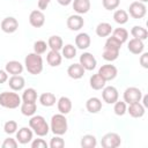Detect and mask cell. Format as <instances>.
I'll return each instance as SVG.
<instances>
[{
    "mask_svg": "<svg viewBox=\"0 0 148 148\" xmlns=\"http://www.w3.org/2000/svg\"><path fill=\"white\" fill-rule=\"evenodd\" d=\"M24 66L28 73L31 75H38L43 71V58L40 54L35 52L29 53L24 59Z\"/></svg>",
    "mask_w": 148,
    "mask_h": 148,
    "instance_id": "1",
    "label": "cell"
},
{
    "mask_svg": "<svg viewBox=\"0 0 148 148\" xmlns=\"http://www.w3.org/2000/svg\"><path fill=\"white\" fill-rule=\"evenodd\" d=\"M29 127L32 130V132L38 136H46L50 132V125L46 123L45 118L43 116H31L29 120Z\"/></svg>",
    "mask_w": 148,
    "mask_h": 148,
    "instance_id": "2",
    "label": "cell"
},
{
    "mask_svg": "<svg viewBox=\"0 0 148 148\" xmlns=\"http://www.w3.org/2000/svg\"><path fill=\"white\" fill-rule=\"evenodd\" d=\"M67 130H68V124L65 114L60 112L57 114H53L50 123V131L54 135H64L67 132Z\"/></svg>",
    "mask_w": 148,
    "mask_h": 148,
    "instance_id": "3",
    "label": "cell"
},
{
    "mask_svg": "<svg viewBox=\"0 0 148 148\" xmlns=\"http://www.w3.org/2000/svg\"><path fill=\"white\" fill-rule=\"evenodd\" d=\"M22 99L18 94L13 91H3L0 94V106L6 109H16L21 105Z\"/></svg>",
    "mask_w": 148,
    "mask_h": 148,
    "instance_id": "4",
    "label": "cell"
},
{
    "mask_svg": "<svg viewBox=\"0 0 148 148\" xmlns=\"http://www.w3.org/2000/svg\"><path fill=\"white\" fill-rule=\"evenodd\" d=\"M101 145L103 148H117L121 145V138L118 133L109 132L103 135L101 140Z\"/></svg>",
    "mask_w": 148,
    "mask_h": 148,
    "instance_id": "5",
    "label": "cell"
},
{
    "mask_svg": "<svg viewBox=\"0 0 148 148\" xmlns=\"http://www.w3.org/2000/svg\"><path fill=\"white\" fill-rule=\"evenodd\" d=\"M124 102L126 104H131L134 102H141L142 98V91L136 87H128L124 91Z\"/></svg>",
    "mask_w": 148,
    "mask_h": 148,
    "instance_id": "6",
    "label": "cell"
},
{
    "mask_svg": "<svg viewBox=\"0 0 148 148\" xmlns=\"http://www.w3.org/2000/svg\"><path fill=\"white\" fill-rule=\"evenodd\" d=\"M128 13L133 18H142L147 14V7L143 2L140 1H133L128 7Z\"/></svg>",
    "mask_w": 148,
    "mask_h": 148,
    "instance_id": "7",
    "label": "cell"
},
{
    "mask_svg": "<svg viewBox=\"0 0 148 148\" xmlns=\"http://www.w3.org/2000/svg\"><path fill=\"white\" fill-rule=\"evenodd\" d=\"M102 98L106 104H113L119 98V92L116 87L113 86H106L102 90Z\"/></svg>",
    "mask_w": 148,
    "mask_h": 148,
    "instance_id": "8",
    "label": "cell"
},
{
    "mask_svg": "<svg viewBox=\"0 0 148 148\" xmlns=\"http://www.w3.org/2000/svg\"><path fill=\"white\" fill-rule=\"evenodd\" d=\"M105 81H112L113 79H116V76L118 75V69L114 65L111 64H106L99 67L98 72H97Z\"/></svg>",
    "mask_w": 148,
    "mask_h": 148,
    "instance_id": "9",
    "label": "cell"
},
{
    "mask_svg": "<svg viewBox=\"0 0 148 148\" xmlns=\"http://www.w3.org/2000/svg\"><path fill=\"white\" fill-rule=\"evenodd\" d=\"M86 71H92L96 68L97 60L90 52H83L80 56V62H79Z\"/></svg>",
    "mask_w": 148,
    "mask_h": 148,
    "instance_id": "10",
    "label": "cell"
},
{
    "mask_svg": "<svg viewBox=\"0 0 148 148\" xmlns=\"http://www.w3.org/2000/svg\"><path fill=\"white\" fill-rule=\"evenodd\" d=\"M1 30L6 34H13L18 28V21L13 16H7L1 21Z\"/></svg>",
    "mask_w": 148,
    "mask_h": 148,
    "instance_id": "11",
    "label": "cell"
},
{
    "mask_svg": "<svg viewBox=\"0 0 148 148\" xmlns=\"http://www.w3.org/2000/svg\"><path fill=\"white\" fill-rule=\"evenodd\" d=\"M34 132L30 127H21L18 131H16V140L21 145H27L31 142Z\"/></svg>",
    "mask_w": 148,
    "mask_h": 148,
    "instance_id": "12",
    "label": "cell"
},
{
    "mask_svg": "<svg viewBox=\"0 0 148 148\" xmlns=\"http://www.w3.org/2000/svg\"><path fill=\"white\" fill-rule=\"evenodd\" d=\"M29 23L34 27V28H40L44 25L45 23V15L42 10L39 9H35L30 13L29 15Z\"/></svg>",
    "mask_w": 148,
    "mask_h": 148,
    "instance_id": "13",
    "label": "cell"
},
{
    "mask_svg": "<svg viewBox=\"0 0 148 148\" xmlns=\"http://www.w3.org/2000/svg\"><path fill=\"white\" fill-rule=\"evenodd\" d=\"M66 24H67V28H68L69 30H72V31H77V30H80L81 28H83V25H84V20H83V17H82L81 15H79V14L71 15V16H68V18H67Z\"/></svg>",
    "mask_w": 148,
    "mask_h": 148,
    "instance_id": "14",
    "label": "cell"
},
{
    "mask_svg": "<svg viewBox=\"0 0 148 148\" xmlns=\"http://www.w3.org/2000/svg\"><path fill=\"white\" fill-rule=\"evenodd\" d=\"M126 112H128L130 116L133 117V118H141L146 113V108L140 102H134V103L128 104V108H127Z\"/></svg>",
    "mask_w": 148,
    "mask_h": 148,
    "instance_id": "15",
    "label": "cell"
},
{
    "mask_svg": "<svg viewBox=\"0 0 148 148\" xmlns=\"http://www.w3.org/2000/svg\"><path fill=\"white\" fill-rule=\"evenodd\" d=\"M73 9L76 14H87L90 10V0H73Z\"/></svg>",
    "mask_w": 148,
    "mask_h": 148,
    "instance_id": "16",
    "label": "cell"
},
{
    "mask_svg": "<svg viewBox=\"0 0 148 148\" xmlns=\"http://www.w3.org/2000/svg\"><path fill=\"white\" fill-rule=\"evenodd\" d=\"M91 44L90 36L87 32H80L75 37V46L80 50H87Z\"/></svg>",
    "mask_w": 148,
    "mask_h": 148,
    "instance_id": "17",
    "label": "cell"
},
{
    "mask_svg": "<svg viewBox=\"0 0 148 148\" xmlns=\"http://www.w3.org/2000/svg\"><path fill=\"white\" fill-rule=\"evenodd\" d=\"M8 86L14 91H20L25 86V80L22 75H12L10 79H8Z\"/></svg>",
    "mask_w": 148,
    "mask_h": 148,
    "instance_id": "18",
    "label": "cell"
},
{
    "mask_svg": "<svg viewBox=\"0 0 148 148\" xmlns=\"http://www.w3.org/2000/svg\"><path fill=\"white\" fill-rule=\"evenodd\" d=\"M23 69H24L23 65L17 60L8 61L6 64V67H5V71L10 75H20V74H22Z\"/></svg>",
    "mask_w": 148,
    "mask_h": 148,
    "instance_id": "19",
    "label": "cell"
},
{
    "mask_svg": "<svg viewBox=\"0 0 148 148\" xmlns=\"http://www.w3.org/2000/svg\"><path fill=\"white\" fill-rule=\"evenodd\" d=\"M84 72L86 69L80 65V64H72L68 66L67 68V74L71 79H74V80H79L81 79L83 75H84Z\"/></svg>",
    "mask_w": 148,
    "mask_h": 148,
    "instance_id": "20",
    "label": "cell"
},
{
    "mask_svg": "<svg viewBox=\"0 0 148 148\" xmlns=\"http://www.w3.org/2000/svg\"><path fill=\"white\" fill-rule=\"evenodd\" d=\"M72 101H71V98H68V97H66V96H61L58 101H57V108H58V111L60 112V113H62V114H67V113H69L71 112V110H72Z\"/></svg>",
    "mask_w": 148,
    "mask_h": 148,
    "instance_id": "21",
    "label": "cell"
},
{
    "mask_svg": "<svg viewBox=\"0 0 148 148\" xmlns=\"http://www.w3.org/2000/svg\"><path fill=\"white\" fill-rule=\"evenodd\" d=\"M127 49L133 54H141L145 50L143 40H140L138 38H132V39H130V42L127 44Z\"/></svg>",
    "mask_w": 148,
    "mask_h": 148,
    "instance_id": "22",
    "label": "cell"
},
{
    "mask_svg": "<svg viewBox=\"0 0 148 148\" xmlns=\"http://www.w3.org/2000/svg\"><path fill=\"white\" fill-rule=\"evenodd\" d=\"M86 109L90 113H97L102 110V101L98 97H90L86 102Z\"/></svg>",
    "mask_w": 148,
    "mask_h": 148,
    "instance_id": "23",
    "label": "cell"
},
{
    "mask_svg": "<svg viewBox=\"0 0 148 148\" xmlns=\"http://www.w3.org/2000/svg\"><path fill=\"white\" fill-rule=\"evenodd\" d=\"M46 61L51 67H58L62 61V56L60 54L59 51L50 50L46 56Z\"/></svg>",
    "mask_w": 148,
    "mask_h": 148,
    "instance_id": "24",
    "label": "cell"
},
{
    "mask_svg": "<svg viewBox=\"0 0 148 148\" xmlns=\"http://www.w3.org/2000/svg\"><path fill=\"white\" fill-rule=\"evenodd\" d=\"M112 25L108 22H101L96 27V35L98 37H108L112 32Z\"/></svg>",
    "mask_w": 148,
    "mask_h": 148,
    "instance_id": "25",
    "label": "cell"
},
{
    "mask_svg": "<svg viewBox=\"0 0 148 148\" xmlns=\"http://www.w3.org/2000/svg\"><path fill=\"white\" fill-rule=\"evenodd\" d=\"M89 83H90V87H91L94 90H102V89L105 87L106 81L97 73V74H94V75L90 76Z\"/></svg>",
    "mask_w": 148,
    "mask_h": 148,
    "instance_id": "26",
    "label": "cell"
},
{
    "mask_svg": "<svg viewBox=\"0 0 148 148\" xmlns=\"http://www.w3.org/2000/svg\"><path fill=\"white\" fill-rule=\"evenodd\" d=\"M47 46L53 50V51H61L62 46H64V42H62V38L60 36H57V35H53V36H50V38L47 39Z\"/></svg>",
    "mask_w": 148,
    "mask_h": 148,
    "instance_id": "27",
    "label": "cell"
},
{
    "mask_svg": "<svg viewBox=\"0 0 148 148\" xmlns=\"http://www.w3.org/2000/svg\"><path fill=\"white\" fill-rule=\"evenodd\" d=\"M57 102V98H56V95L52 94V92H43L40 96H39V103L43 105V106H46V108H50V106H53Z\"/></svg>",
    "mask_w": 148,
    "mask_h": 148,
    "instance_id": "28",
    "label": "cell"
},
{
    "mask_svg": "<svg viewBox=\"0 0 148 148\" xmlns=\"http://www.w3.org/2000/svg\"><path fill=\"white\" fill-rule=\"evenodd\" d=\"M131 35L133 36V38H138L140 40H146L148 38V31L146 28L141 27V25H134L131 29Z\"/></svg>",
    "mask_w": 148,
    "mask_h": 148,
    "instance_id": "29",
    "label": "cell"
},
{
    "mask_svg": "<svg viewBox=\"0 0 148 148\" xmlns=\"http://www.w3.org/2000/svg\"><path fill=\"white\" fill-rule=\"evenodd\" d=\"M37 105L36 103H29V102H22L21 103V113L27 117H31L36 113Z\"/></svg>",
    "mask_w": 148,
    "mask_h": 148,
    "instance_id": "30",
    "label": "cell"
},
{
    "mask_svg": "<svg viewBox=\"0 0 148 148\" xmlns=\"http://www.w3.org/2000/svg\"><path fill=\"white\" fill-rule=\"evenodd\" d=\"M80 145L82 148H95L97 145V139L92 134H86L81 138Z\"/></svg>",
    "mask_w": 148,
    "mask_h": 148,
    "instance_id": "31",
    "label": "cell"
},
{
    "mask_svg": "<svg viewBox=\"0 0 148 148\" xmlns=\"http://www.w3.org/2000/svg\"><path fill=\"white\" fill-rule=\"evenodd\" d=\"M22 102H29V103H36L37 101V91L35 88H27L24 89L22 97Z\"/></svg>",
    "mask_w": 148,
    "mask_h": 148,
    "instance_id": "32",
    "label": "cell"
},
{
    "mask_svg": "<svg viewBox=\"0 0 148 148\" xmlns=\"http://www.w3.org/2000/svg\"><path fill=\"white\" fill-rule=\"evenodd\" d=\"M119 51L120 50H114V49H110V47H103L102 57H103L104 60L111 62V61H114L119 57Z\"/></svg>",
    "mask_w": 148,
    "mask_h": 148,
    "instance_id": "33",
    "label": "cell"
},
{
    "mask_svg": "<svg viewBox=\"0 0 148 148\" xmlns=\"http://www.w3.org/2000/svg\"><path fill=\"white\" fill-rule=\"evenodd\" d=\"M113 20L116 23L118 24H125L127 23L128 21V13L124 9H117L114 13H113Z\"/></svg>",
    "mask_w": 148,
    "mask_h": 148,
    "instance_id": "34",
    "label": "cell"
},
{
    "mask_svg": "<svg viewBox=\"0 0 148 148\" xmlns=\"http://www.w3.org/2000/svg\"><path fill=\"white\" fill-rule=\"evenodd\" d=\"M112 36L123 44L128 39V31L125 28H116L114 30H112Z\"/></svg>",
    "mask_w": 148,
    "mask_h": 148,
    "instance_id": "35",
    "label": "cell"
},
{
    "mask_svg": "<svg viewBox=\"0 0 148 148\" xmlns=\"http://www.w3.org/2000/svg\"><path fill=\"white\" fill-rule=\"evenodd\" d=\"M61 56L65 57V59H73L76 56V47L73 44H66L61 49Z\"/></svg>",
    "mask_w": 148,
    "mask_h": 148,
    "instance_id": "36",
    "label": "cell"
},
{
    "mask_svg": "<svg viewBox=\"0 0 148 148\" xmlns=\"http://www.w3.org/2000/svg\"><path fill=\"white\" fill-rule=\"evenodd\" d=\"M113 112L117 114V116H124L127 111V106H126V103L124 101H117L113 103Z\"/></svg>",
    "mask_w": 148,
    "mask_h": 148,
    "instance_id": "37",
    "label": "cell"
},
{
    "mask_svg": "<svg viewBox=\"0 0 148 148\" xmlns=\"http://www.w3.org/2000/svg\"><path fill=\"white\" fill-rule=\"evenodd\" d=\"M47 43L44 42V40H36L34 43V52L37 53V54H43L46 52V49H47Z\"/></svg>",
    "mask_w": 148,
    "mask_h": 148,
    "instance_id": "38",
    "label": "cell"
},
{
    "mask_svg": "<svg viewBox=\"0 0 148 148\" xmlns=\"http://www.w3.org/2000/svg\"><path fill=\"white\" fill-rule=\"evenodd\" d=\"M3 131H5V133H7L9 135L16 133V131H17V123L15 120H8V121H6L5 125H3Z\"/></svg>",
    "mask_w": 148,
    "mask_h": 148,
    "instance_id": "39",
    "label": "cell"
},
{
    "mask_svg": "<svg viewBox=\"0 0 148 148\" xmlns=\"http://www.w3.org/2000/svg\"><path fill=\"white\" fill-rule=\"evenodd\" d=\"M121 45H123V44H121L118 39H116L113 36H111V37H108V39H106V42H105V44H104V47H110V49H114V50H120Z\"/></svg>",
    "mask_w": 148,
    "mask_h": 148,
    "instance_id": "40",
    "label": "cell"
},
{
    "mask_svg": "<svg viewBox=\"0 0 148 148\" xmlns=\"http://www.w3.org/2000/svg\"><path fill=\"white\" fill-rule=\"evenodd\" d=\"M49 146H50L51 148H62V147L65 146V141H64V139L61 138V135H56V136H53V138L50 140Z\"/></svg>",
    "mask_w": 148,
    "mask_h": 148,
    "instance_id": "41",
    "label": "cell"
},
{
    "mask_svg": "<svg viewBox=\"0 0 148 148\" xmlns=\"http://www.w3.org/2000/svg\"><path fill=\"white\" fill-rule=\"evenodd\" d=\"M120 3V0H102V5L106 10L117 9Z\"/></svg>",
    "mask_w": 148,
    "mask_h": 148,
    "instance_id": "42",
    "label": "cell"
},
{
    "mask_svg": "<svg viewBox=\"0 0 148 148\" xmlns=\"http://www.w3.org/2000/svg\"><path fill=\"white\" fill-rule=\"evenodd\" d=\"M18 146V142L16 139L13 138H7L2 142V148H16Z\"/></svg>",
    "mask_w": 148,
    "mask_h": 148,
    "instance_id": "43",
    "label": "cell"
},
{
    "mask_svg": "<svg viewBox=\"0 0 148 148\" xmlns=\"http://www.w3.org/2000/svg\"><path fill=\"white\" fill-rule=\"evenodd\" d=\"M49 145L44 139H34L31 140V148H47Z\"/></svg>",
    "mask_w": 148,
    "mask_h": 148,
    "instance_id": "44",
    "label": "cell"
},
{
    "mask_svg": "<svg viewBox=\"0 0 148 148\" xmlns=\"http://www.w3.org/2000/svg\"><path fill=\"white\" fill-rule=\"evenodd\" d=\"M140 65L143 67V68H148V52H142L141 56H140Z\"/></svg>",
    "mask_w": 148,
    "mask_h": 148,
    "instance_id": "45",
    "label": "cell"
},
{
    "mask_svg": "<svg viewBox=\"0 0 148 148\" xmlns=\"http://www.w3.org/2000/svg\"><path fill=\"white\" fill-rule=\"evenodd\" d=\"M50 2H51V0H38V9L43 12L44 9L47 8Z\"/></svg>",
    "mask_w": 148,
    "mask_h": 148,
    "instance_id": "46",
    "label": "cell"
},
{
    "mask_svg": "<svg viewBox=\"0 0 148 148\" xmlns=\"http://www.w3.org/2000/svg\"><path fill=\"white\" fill-rule=\"evenodd\" d=\"M8 81V73L3 69H0V84Z\"/></svg>",
    "mask_w": 148,
    "mask_h": 148,
    "instance_id": "47",
    "label": "cell"
},
{
    "mask_svg": "<svg viewBox=\"0 0 148 148\" xmlns=\"http://www.w3.org/2000/svg\"><path fill=\"white\" fill-rule=\"evenodd\" d=\"M57 1H58V3L61 5V6H68V5L72 3L73 0H57Z\"/></svg>",
    "mask_w": 148,
    "mask_h": 148,
    "instance_id": "48",
    "label": "cell"
},
{
    "mask_svg": "<svg viewBox=\"0 0 148 148\" xmlns=\"http://www.w3.org/2000/svg\"><path fill=\"white\" fill-rule=\"evenodd\" d=\"M141 101H142V105H143L145 108H148V96H147V95H142Z\"/></svg>",
    "mask_w": 148,
    "mask_h": 148,
    "instance_id": "49",
    "label": "cell"
},
{
    "mask_svg": "<svg viewBox=\"0 0 148 148\" xmlns=\"http://www.w3.org/2000/svg\"><path fill=\"white\" fill-rule=\"evenodd\" d=\"M138 1H140V2H143V3H145V2H147L148 0H138Z\"/></svg>",
    "mask_w": 148,
    "mask_h": 148,
    "instance_id": "50",
    "label": "cell"
}]
</instances>
